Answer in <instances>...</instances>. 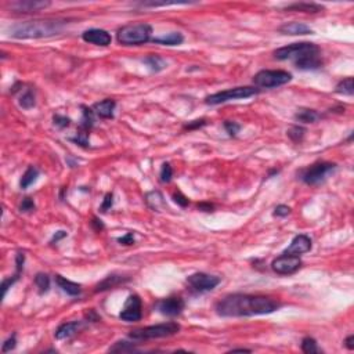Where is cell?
<instances>
[{
	"mask_svg": "<svg viewBox=\"0 0 354 354\" xmlns=\"http://www.w3.org/2000/svg\"><path fill=\"white\" fill-rule=\"evenodd\" d=\"M24 263H25V255L21 253V252H18L17 256H15V268H17L15 274H17V275H20V274L22 273V270H24Z\"/></svg>",
	"mask_w": 354,
	"mask_h": 354,
	"instance_id": "cell-42",
	"label": "cell"
},
{
	"mask_svg": "<svg viewBox=\"0 0 354 354\" xmlns=\"http://www.w3.org/2000/svg\"><path fill=\"white\" fill-rule=\"evenodd\" d=\"M20 210L24 212V213L35 210V202H33V199H30V197H27V198L22 199L21 205H20Z\"/></svg>",
	"mask_w": 354,
	"mask_h": 354,
	"instance_id": "cell-41",
	"label": "cell"
},
{
	"mask_svg": "<svg viewBox=\"0 0 354 354\" xmlns=\"http://www.w3.org/2000/svg\"><path fill=\"white\" fill-rule=\"evenodd\" d=\"M287 134H288V137L294 141V143H300V141L304 139V136H306V129L302 127V126L295 125V126H292V127H289V129H288Z\"/></svg>",
	"mask_w": 354,
	"mask_h": 354,
	"instance_id": "cell-31",
	"label": "cell"
},
{
	"mask_svg": "<svg viewBox=\"0 0 354 354\" xmlns=\"http://www.w3.org/2000/svg\"><path fill=\"white\" fill-rule=\"evenodd\" d=\"M302 352L306 354L321 353V350H320L316 339H313V338H310V336H307V338H304V339L302 340Z\"/></svg>",
	"mask_w": 354,
	"mask_h": 354,
	"instance_id": "cell-33",
	"label": "cell"
},
{
	"mask_svg": "<svg viewBox=\"0 0 354 354\" xmlns=\"http://www.w3.org/2000/svg\"><path fill=\"white\" fill-rule=\"evenodd\" d=\"M91 227L94 229V231L97 233H100V231H103L104 230V223L100 219H97V217H93V220H91Z\"/></svg>",
	"mask_w": 354,
	"mask_h": 354,
	"instance_id": "cell-45",
	"label": "cell"
},
{
	"mask_svg": "<svg viewBox=\"0 0 354 354\" xmlns=\"http://www.w3.org/2000/svg\"><path fill=\"white\" fill-rule=\"evenodd\" d=\"M156 307L159 310V313L163 314V316L176 317V316H180L183 313L185 303L180 296H170V297H166V299L161 300V302L158 303Z\"/></svg>",
	"mask_w": 354,
	"mask_h": 354,
	"instance_id": "cell-12",
	"label": "cell"
},
{
	"mask_svg": "<svg viewBox=\"0 0 354 354\" xmlns=\"http://www.w3.org/2000/svg\"><path fill=\"white\" fill-rule=\"evenodd\" d=\"M172 198H173V201L176 202L177 205H180L181 207H187L188 205H190V199L187 198V197H185L183 192H180V191L173 192Z\"/></svg>",
	"mask_w": 354,
	"mask_h": 354,
	"instance_id": "cell-36",
	"label": "cell"
},
{
	"mask_svg": "<svg viewBox=\"0 0 354 354\" xmlns=\"http://www.w3.org/2000/svg\"><path fill=\"white\" fill-rule=\"evenodd\" d=\"M338 94H343V96H353L354 94V81L353 78H346L343 81H340L336 86L335 90Z\"/></svg>",
	"mask_w": 354,
	"mask_h": 354,
	"instance_id": "cell-29",
	"label": "cell"
},
{
	"mask_svg": "<svg viewBox=\"0 0 354 354\" xmlns=\"http://www.w3.org/2000/svg\"><path fill=\"white\" fill-rule=\"evenodd\" d=\"M280 307V302L268 296L234 294L216 303V313L221 317H253L271 314Z\"/></svg>",
	"mask_w": 354,
	"mask_h": 354,
	"instance_id": "cell-1",
	"label": "cell"
},
{
	"mask_svg": "<svg viewBox=\"0 0 354 354\" xmlns=\"http://www.w3.org/2000/svg\"><path fill=\"white\" fill-rule=\"evenodd\" d=\"M66 236V233L65 231H57L56 234H54V236L52 238V241H50V243H59L62 238H65Z\"/></svg>",
	"mask_w": 354,
	"mask_h": 354,
	"instance_id": "cell-48",
	"label": "cell"
},
{
	"mask_svg": "<svg viewBox=\"0 0 354 354\" xmlns=\"http://www.w3.org/2000/svg\"><path fill=\"white\" fill-rule=\"evenodd\" d=\"M289 213H291V207L287 205H278L274 209V216L277 217H287Z\"/></svg>",
	"mask_w": 354,
	"mask_h": 354,
	"instance_id": "cell-43",
	"label": "cell"
},
{
	"mask_svg": "<svg viewBox=\"0 0 354 354\" xmlns=\"http://www.w3.org/2000/svg\"><path fill=\"white\" fill-rule=\"evenodd\" d=\"M320 118H321V115L318 114L317 111L310 110V108H300V110L296 111L295 114L296 120L302 122V123H314Z\"/></svg>",
	"mask_w": 354,
	"mask_h": 354,
	"instance_id": "cell-24",
	"label": "cell"
},
{
	"mask_svg": "<svg viewBox=\"0 0 354 354\" xmlns=\"http://www.w3.org/2000/svg\"><path fill=\"white\" fill-rule=\"evenodd\" d=\"M82 39H83L86 43L96 44V46H103V47L110 46L111 42H112V37H111V35L107 32V30H97V28L85 30V32L82 33Z\"/></svg>",
	"mask_w": 354,
	"mask_h": 354,
	"instance_id": "cell-13",
	"label": "cell"
},
{
	"mask_svg": "<svg viewBox=\"0 0 354 354\" xmlns=\"http://www.w3.org/2000/svg\"><path fill=\"white\" fill-rule=\"evenodd\" d=\"M64 20H35L14 24L8 28V35L14 39H42L59 35L64 30Z\"/></svg>",
	"mask_w": 354,
	"mask_h": 354,
	"instance_id": "cell-3",
	"label": "cell"
},
{
	"mask_svg": "<svg viewBox=\"0 0 354 354\" xmlns=\"http://www.w3.org/2000/svg\"><path fill=\"white\" fill-rule=\"evenodd\" d=\"M159 177H161V181L162 183H170L172 181V177H173V169L170 166V163L165 162L161 168V173H159Z\"/></svg>",
	"mask_w": 354,
	"mask_h": 354,
	"instance_id": "cell-34",
	"label": "cell"
},
{
	"mask_svg": "<svg viewBox=\"0 0 354 354\" xmlns=\"http://www.w3.org/2000/svg\"><path fill=\"white\" fill-rule=\"evenodd\" d=\"M281 33L284 35H292V36H296V35H311L313 33V30L307 27L306 24H302V22H287L284 25H281L278 28Z\"/></svg>",
	"mask_w": 354,
	"mask_h": 354,
	"instance_id": "cell-19",
	"label": "cell"
},
{
	"mask_svg": "<svg viewBox=\"0 0 354 354\" xmlns=\"http://www.w3.org/2000/svg\"><path fill=\"white\" fill-rule=\"evenodd\" d=\"M292 81V75L281 69H263L253 76V85L258 88H273L284 86Z\"/></svg>",
	"mask_w": 354,
	"mask_h": 354,
	"instance_id": "cell-6",
	"label": "cell"
},
{
	"mask_svg": "<svg viewBox=\"0 0 354 354\" xmlns=\"http://www.w3.org/2000/svg\"><path fill=\"white\" fill-rule=\"evenodd\" d=\"M143 62H144L152 72H161V71H163V69L168 66L166 59H162L161 56H155V54H151V56L146 57V59H143Z\"/></svg>",
	"mask_w": 354,
	"mask_h": 354,
	"instance_id": "cell-25",
	"label": "cell"
},
{
	"mask_svg": "<svg viewBox=\"0 0 354 354\" xmlns=\"http://www.w3.org/2000/svg\"><path fill=\"white\" fill-rule=\"evenodd\" d=\"M152 42L156 44H163V46H178L184 42V36L180 32H170L162 36H158L152 39Z\"/></svg>",
	"mask_w": 354,
	"mask_h": 354,
	"instance_id": "cell-22",
	"label": "cell"
},
{
	"mask_svg": "<svg viewBox=\"0 0 354 354\" xmlns=\"http://www.w3.org/2000/svg\"><path fill=\"white\" fill-rule=\"evenodd\" d=\"M81 108L83 110V112H82V119H81L79 129L90 133L91 127L94 125V111H93V108H88V107H85V105H82Z\"/></svg>",
	"mask_w": 354,
	"mask_h": 354,
	"instance_id": "cell-26",
	"label": "cell"
},
{
	"mask_svg": "<svg viewBox=\"0 0 354 354\" xmlns=\"http://www.w3.org/2000/svg\"><path fill=\"white\" fill-rule=\"evenodd\" d=\"M83 328V323L82 321H71V323H64L57 328L56 331V339L62 340L68 339L71 336L76 335L78 332Z\"/></svg>",
	"mask_w": 354,
	"mask_h": 354,
	"instance_id": "cell-18",
	"label": "cell"
},
{
	"mask_svg": "<svg viewBox=\"0 0 354 354\" xmlns=\"http://www.w3.org/2000/svg\"><path fill=\"white\" fill-rule=\"evenodd\" d=\"M15 346H17V335L13 333L7 340H4V343H3V346H1V352H3V353L11 352V350H14Z\"/></svg>",
	"mask_w": 354,
	"mask_h": 354,
	"instance_id": "cell-39",
	"label": "cell"
},
{
	"mask_svg": "<svg viewBox=\"0 0 354 354\" xmlns=\"http://www.w3.org/2000/svg\"><path fill=\"white\" fill-rule=\"evenodd\" d=\"M274 57L281 61H292L296 68L303 71H313L323 66L320 47L309 42L284 46L274 52Z\"/></svg>",
	"mask_w": 354,
	"mask_h": 354,
	"instance_id": "cell-2",
	"label": "cell"
},
{
	"mask_svg": "<svg viewBox=\"0 0 354 354\" xmlns=\"http://www.w3.org/2000/svg\"><path fill=\"white\" fill-rule=\"evenodd\" d=\"M118 242L122 243V245H133L134 243V236H133L132 233H127L122 238H119Z\"/></svg>",
	"mask_w": 354,
	"mask_h": 354,
	"instance_id": "cell-44",
	"label": "cell"
},
{
	"mask_svg": "<svg viewBox=\"0 0 354 354\" xmlns=\"http://www.w3.org/2000/svg\"><path fill=\"white\" fill-rule=\"evenodd\" d=\"M35 284H36L37 291H39L40 295L47 294L49 289H50V277L44 273L36 274V277H35Z\"/></svg>",
	"mask_w": 354,
	"mask_h": 354,
	"instance_id": "cell-30",
	"label": "cell"
},
{
	"mask_svg": "<svg viewBox=\"0 0 354 354\" xmlns=\"http://www.w3.org/2000/svg\"><path fill=\"white\" fill-rule=\"evenodd\" d=\"M206 119H195V120H191V122H188V123H185L184 125V130H197V129H201V127H204V126L206 125Z\"/></svg>",
	"mask_w": 354,
	"mask_h": 354,
	"instance_id": "cell-40",
	"label": "cell"
},
{
	"mask_svg": "<svg viewBox=\"0 0 354 354\" xmlns=\"http://www.w3.org/2000/svg\"><path fill=\"white\" fill-rule=\"evenodd\" d=\"M224 129H226V132L229 133V136L236 137L238 132L241 130V125L236 123V122H233V120H224Z\"/></svg>",
	"mask_w": 354,
	"mask_h": 354,
	"instance_id": "cell-35",
	"label": "cell"
},
{
	"mask_svg": "<svg viewBox=\"0 0 354 354\" xmlns=\"http://www.w3.org/2000/svg\"><path fill=\"white\" fill-rule=\"evenodd\" d=\"M354 336L353 335H350V336H347L346 340H345V346L349 349V350H353L354 349Z\"/></svg>",
	"mask_w": 354,
	"mask_h": 354,
	"instance_id": "cell-49",
	"label": "cell"
},
{
	"mask_svg": "<svg viewBox=\"0 0 354 354\" xmlns=\"http://www.w3.org/2000/svg\"><path fill=\"white\" fill-rule=\"evenodd\" d=\"M288 11H299V13H307V14H316V13H320L323 11L324 7L321 4H317V3H306V1H302V3H294V4H289L287 6Z\"/></svg>",
	"mask_w": 354,
	"mask_h": 354,
	"instance_id": "cell-21",
	"label": "cell"
},
{
	"mask_svg": "<svg viewBox=\"0 0 354 354\" xmlns=\"http://www.w3.org/2000/svg\"><path fill=\"white\" fill-rule=\"evenodd\" d=\"M152 27L149 24H132L118 30L117 39L123 46H140L151 40Z\"/></svg>",
	"mask_w": 354,
	"mask_h": 354,
	"instance_id": "cell-4",
	"label": "cell"
},
{
	"mask_svg": "<svg viewBox=\"0 0 354 354\" xmlns=\"http://www.w3.org/2000/svg\"><path fill=\"white\" fill-rule=\"evenodd\" d=\"M233 352H246V353H251V350H248V349H234Z\"/></svg>",
	"mask_w": 354,
	"mask_h": 354,
	"instance_id": "cell-50",
	"label": "cell"
},
{
	"mask_svg": "<svg viewBox=\"0 0 354 354\" xmlns=\"http://www.w3.org/2000/svg\"><path fill=\"white\" fill-rule=\"evenodd\" d=\"M198 209L202 212H213L214 205H212L210 202H201L198 205Z\"/></svg>",
	"mask_w": 354,
	"mask_h": 354,
	"instance_id": "cell-47",
	"label": "cell"
},
{
	"mask_svg": "<svg viewBox=\"0 0 354 354\" xmlns=\"http://www.w3.org/2000/svg\"><path fill=\"white\" fill-rule=\"evenodd\" d=\"M260 93V88H252V86H241V88H234L214 93L212 96H207L205 98V103L207 105H219L233 100H242V98H249V97L256 96Z\"/></svg>",
	"mask_w": 354,
	"mask_h": 354,
	"instance_id": "cell-7",
	"label": "cell"
},
{
	"mask_svg": "<svg viewBox=\"0 0 354 354\" xmlns=\"http://www.w3.org/2000/svg\"><path fill=\"white\" fill-rule=\"evenodd\" d=\"M112 205H114V194L108 192V194H105V197H104L103 204H101V206H100V210H101L103 213H107L111 207H112Z\"/></svg>",
	"mask_w": 354,
	"mask_h": 354,
	"instance_id": "cell-38",
	"label": "cell"
},
{
	"mask_svg": "<svg viewBox=\"0 0 354 354\" xmlns=\"http://www.w3.org/2000/svg\"><path fill=\"white\" fill-rule=\"evenodd\" d=\"M336 170V163L317 162L300 172V180L307 185H318Z\"/></svg>",
	"mask_w": 354,
	"mask_h": 354,
	"instance_id": "cell-8",
	"label": "cell"
},
{
	"mask_svg": "<svg viewBox=\"0 0 354 354\" xmlns=\"http://www.w3.org/2000/svg\"><path fill=\"white\" fill-rule=\"evenodd\" d=\"M18 104L20 107H22L24 110H30L36 105V100H35V94L30 88H27L21 96H20V100H18Z\"/></svg>",
	"mask_w": 354,
	"mask_h": 354,
	"instance_id": "cell-28",
	"label": "cell"
},
{
	"mask_svg": "<svg viewBox=\"0 0 354 354\" xmlns=\"http://www.w3.org/2000/svg\"><path fill=\"white\" fill-rule=\"evenodd\" d=\"M52 3L50 1H37V0H24V1H14L10 4V8L17 13H36L43 8H47Z\"/></svg>",
	"mask_w": 354,
	"mask_h": 354,
	"instance_id": "cell-15",
	"label": "cell"
},
{
	"mask_svg": "<svg viewBox=\"0 0 354 354\" xmlns=\"http://www.w3.org/2000/svg\"><path fill=\"white\" fill-rule=\"evenodd\" d=\"M127 281H130L129 277L125 275H119V274H111L108 277H105L101 282H98L96 285L94 292H104V291H108V289H114V288L119 287V285H123Z\"/></svg>",
	"mask_w": 354,
	"mask_h": 354,
	"instance_id": "cell-16",
	"label": "cell"
},
{
	"mask_svg": "<svg viewBox=\"0 0 354 354\" xmlns=\"http://www.w3.org/2000/svg\"><path fill=\"white\" fill-rule=\"evenodd\" d=\"M220 284V278L205 273H195L187 277V285L195 294H205L213 291Z\"/></svg>",
	"mask_w": 354,
	"mask_h": 354,
	"instance_id": "cell-9",
	"label": "cell"
},
{
	"mask_svg": "<svg viewBox=\"0 0 354 354\" xmlns=\"http://www.w3.org/2000/svg\"><path fill=\"white\" fill-rule=\"evenodd\" d=\"M180 331V325L175 321H169L165 324L151 325L144 326L139 329H133L129 333V338L133 340H148V339H161V338H169L176 335Z\"/></svg>",
	"mask_w": 354,
	"mask_h": 354,
	"instance_id": "cell-5",
	"label": "cell"
},
{
	"mask_svg": "<svg viewBox=\"0 0 354 354\" xmlns=\"http://www.w3.org/2000/svg\"><path fill=\"white\" fill-rule=\"evenodd\" d=\"M300 267H302L300 256L285 255V253H282L281 256L274 259L273 263H271V268H273L274 273L280 274V275H291V274H295Z\"/></svg>",
	"mask_w": 354,
	"mask_h": 354,
	"instance_id": "cell-10",
	"label": "cell"
},
{
	"mask_svg": "<svg viewBox=\"0 0 354 354\" xmlns=\"http://www.w3.org/2000/svg\"><path fill=\"white\" fill-rule=\"evenodd\" d=\"M100 318H101V317H100V316H98V314H97L96 311H94L93 309H90L88 311V313H86V320H88V321H93V323H97V321H100Z\"/></svg>",
	"mask_w": 354,
	"mask_h": 354,
	"instance_id": "cell-46",
	"label": "cell"
},
{
	"mask_svg": "<svg viewBox=\"0 0 354 354\" xmlns=\"http://www.w3.org/2000/svg\"><path fill=\"white\" fill-rule=\"evenodd\" d=\"M117 107V101L112 98H105L103 101H98L93 105V111L97 117L103 119H112L114 118V111Z\"/></svg>",
	"mask_w": 354,
	"mask_h": 354,
	"instance_id": "cell-17",
	"label": "cell"
},
{
	"mask_svg": "<svg viewBox=\"0 0 354 354\" xmlns=\"http://www.w3.org/2000/svg\"><path fill=\"white\" fill-rule=\"evenodd\" d=\"M141 317H143V313H141L140 296L130 295L119 314V318L126 323H137V321H140Z\"/></svg>",
	"mask_w": 354,
	"mask_h": 354,
	"instance_id": "cell-11",
	"label": "cell"
},
{
	"mask_svg": "<svg viewBox=\"0 0 354 354\" xmlns=\"http://www.w3.org/2000/svg\"><path fill=\"white\" fill-rule=\"evenodd\" d=\"M310 249H311V239H310V236H304V234H299V236H296L291 241L289 246L284 251V253L285 255L300 256L303 253H307Z\"/></svg>",
	"mask_w": 354,
	"mask_h": 354,
	"instance_id": "cell-14",
	"label": "cell"
},
{
	"mask_svg": "<svg viewBox=\"0 0 354 354\" xmlns=\"http://www.w3.org/2000/svg\"><path fill=\"white\" fill-rule=\"evenodd\" d=\"M56 284L59 285V288L62 291V292H65L66 295L69 296H79L82 292V288L79 284H76V282H72V281L66 280L65 277H62V275H56Z\"/></svg>",
	"mask_w": 354,
	"mask_h": 354,
	"instance_id": "cell-20",
	"label": "cell"
},
{
	"mask_svg": "<svg viewBox=\"0 0 354 354\" xmlns=\"http://www.w3.org/2000/svg\"><path fill=\"white\" fill-rule=\"evenodd\" d=\"M110 352L111 353H130V352H137V349L134 347L133 343L125 342V340H119L111 347Z\"/></svg>",
	"mask_w": 354,
	"mask_h": 354,
	"instance_id": "cell-32",
	"label": "cell"
},
{
	"mask_svg": "<svg viewBox=\"0 0 354 354\" xmlns=\"http://www.w3.org/2000/svg\"><path fill=\"white\" fill-rule=\"evenodd\" d=\"M146 202L147 205L152 210H156V212H161L162 209L166 207V202L163 199V195L159 191H151L148 192L146 195Z\"/></svg>",
	"mask_w": 354,
	"mask_h": 354,
	"instance_id": "cell-23",
	"label": "cell"
},
{
	"mask_svg": "<svg viewBox=\"0 0 354 354\" xmlns=\"http://www.w3.org/2000/svg\"><path fill=\"white\" fill-rule=\"evenodd\" d=\"M39 177V169L35 166H30L28 169L25 170V173L22 175L21 181H20V187L22 190H27L30 185H32Z\"/></svg>",
	"mask_w": 354,
	"mask_h": 354,
	"instance_id": "cell-27",
	"label": "cell"
},
{
	"mask_svg": "<svg viewBox=\"0 0 354 354\" xmlns=\"http://www.w3.org/2000/svg\"><path fill=\"white\" fill-rule=\"evenodd\" d=\"M53 123H54V126H57L59 129H65V127L71 125V119L62 117V115H54L53 117Z\"/></svg>",
	"mask_w": 354,
	"mask_h": 354,
	"instance_id": "cell-37",
	"label": "cell"
}]
</instances>
